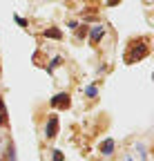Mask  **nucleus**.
Masks as SVG:
<instances>
[{"instance_id":"1","label":"nucleus","mask_w":154,"mask_h":161,"mask_svg":"<svg viewBox=\"0 0 154 161\" xmlns=\"http://www.w3.org/2000/svg\"><path fill=\"white\" fill-rule=\"evenodd\" d=\"M145 43V40H141V43H139V49L136 47H134V43H132V49L125 54V60H127V63H136V60H141V58H145L147 56V45H143Z\"/></svg>"},{"instance_id":"2","label":"nucleus","mask_w":154,"mask_h":161,"mask_svg":"<svg viewBox=\"0 0 154 161\" xmlns=\"http://www.w3.org/2000/svg\"><path fill=\"white\" fill-rule=\"evenodd\" d=\"M69 105H72V96L67 92H61L51 98V108H56V110H67Z\"/></svg>"},{"instance_id":"3","label":"nucleus","mask_w":154,"mask_h":161,"mask_svg":"<svg viewBox=\"0 0 154 161\" xmlns=\"http://www.w3.org/2000/svg\"><path fill=\"white\" fill-rule=\"evenodd\" d=\"M56 134H58V116H56V114H49L47 125H45V136H47V139H56Z\"/></svg>"},{"instance_id":"4","label":"nucleus","mask_w":154,"mask_h":161,"mask_svg":"<svg viewBox=\"0 0 154 161\" xmlns=\"http://www.w3.org/2000/svg\"><path fill=\"white\" fill-rule=\"evenodd\" d=\"M103 36H105V27H103V25L92 27V31H89V43H92V45L101 43V38H103Z\"/></svg>"},{"instance_id":"5","label":"nucleus","mask_w":154,"mask_h":161,"mask_svg":"<svg viewBox=\"0 0 154 161\" xmlns=\"http://www.w3.org/2000/svg\"><path fill=\"white\" fill-rule=\"evenodd\" d=\"M114 148H116L114 139H105L103 143H101V148H98V150H101V154H103V157H112V154H114Z\"/></svg>"},{"instance_id":"6","label":"nucleus","mask_w":154,"mask_h":161,"mask_svg":"<svg viewBox=\"0 0 154 161\" xmlns=\"http://www.w3.org/2000/svg\"><path fill=\"white\" fill-rule=\"evenodd\" d=\"M43 36H45V38H56V40H61V38H63V31L56 29V27H51V29H45Z\"/></svg>"},{"instance_id":"7","label":"nucleus","mask_w":154,"mask_h":161,"mask_svg":"<svg viewBox=\"0 0 154 161\" xmlns=\"http://www.w3.org/2000/svg\"><path fill=\"white\" fill-rule=\"evenodd\" d=\"M5 123H7V108H5L3 96H0V125H5Z\"/></svg>"},{"instance_id":"8","label":"nucleus","mask_w":154,"mask_h":161,"mask_svg":"<svg viewBox=\"0 0 154 161\" xmlns=\"http://www.w3.org/2000/svg\"><path fill=\"white\" fill-rule=\"evenodd\" d=\"M85 94H87V96H92V98H94V96H98V90H96V87H94V85H87V87H85Z\"/></svg>"},{"instance_id":"9","label":"nucleus","mask_w":154,"mask_h":161,"mask_svg":"<svg viewBox=\"0 0 154 161\" xmlns=\"http://www.w3.org/2000/svg\"><path fill=\"white\" fill-rule=\"evenodd\" d=\"M7 157H9V161H16V148H13V143H9V148H7Z\"/></svg>"},{"instance_id":"10","label":"nucleus","mask_w":154,"mask_h":161,"mask_svg":"<svg viewBox=\"0 0 154 161\" xmlns=\"http://www.w3.org/2000/svg\"><path fill=\"white\" fill-rule=\"evenodd\" d=\"M51 154H54V161H65V157H63L61 150H51Z\"/></svg>"},{"instance_id":"11","label":"nucleus","mask_w":154,"mask_h":161,"mask_svg":"<svg viewBox=\"0 0 154 161\" xmlns=\"http://www.w3.org/2000/svg\"><path fill=\"white\" fill-rule=\"evenodd\" d=\"M76 29H78V27H76ZM76 36H78V38H85V36H87V27L83 25V29H78V31H76Z\"/></svg>"},{"instance_id":"12","label":"nucleus","mask_w":154,"mask_h":161,"mask_svg":"<svg viewBox=\"0 0 154 161\" xmlns=\"http://www.w3.org/2000/svg\"><path fill=\"white\" fill-rule=\"evenodd\" d=\"M58 65H61V58H58V56H56V58L51 60V65H49V72H51V69H56V67H58Z\"/></svg>"},{"instance_id":"13","label":"nucleus","mask_w":154,"mask_h":161,"mask_svg":"<svg viewBox=\"0 0 154 161\" xmlns=\"http://www.w3.org/2000/svg\"><path fill=\"white\" fill-rule=\"evenodd\" d=\"M13 18H16V23L20 25V27H27V20L25 18H20V16H13Z\"/></svg>"},{"instance_id":"14","label":"nucleus","mask_w":154,"mask_h":161,"mask_svg":"<svg viewBox=\"0 0 154 161\" xmlns=\"http://www.w3.org/2000/svg\"><path fill=\"white\" fill-rule=\"evenodd\" d=\"M127 161H134V159H127Z\"/></svg>"}]
</instances>
